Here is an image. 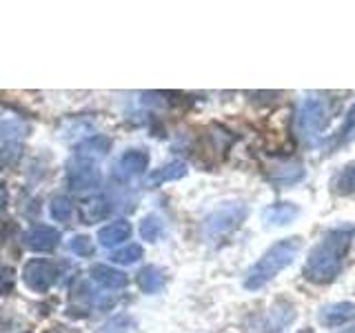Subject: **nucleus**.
<instances>
[{"mask_svg": "<svg viewBox=\"0 0 355 333\" xmlns=\"http://www.w3.org/2000/svg\"><path fill=\"white\" fill-rule=\"evenodd\" d=\"M353 240H355V225H351V222L331 227L306 255L302 266L304 280L313 284H329L336 280Z\"/></svg>", "mask_w": 355, "mask_h": 333, "instance_id": "f257e3e1", "label": "nucleus"}, {"mask_svg": "<svg viewBox=\"0 0 355 333\" xmlns=\"http://www.w3.org/2000/svg\"><path fill=\"white\" fill-rule=\"evenodd\" d=\"M300 249H302V238H297V236H288L271 244V247L260 255V260L247 271V275H244V282H242L244 289H247V291H258V289L275 280L284 269H288V266L295 262Z\"/></svg>", "mask_w": 355, "mask_h": 333, "instance_id": "f03ea898", "label": "nucleus"}, {"mask_svg": "<svg viewBox=\"0 0 355 333\" xmlns=\"http://www.w3.org/2000/svg\"><path fill=\"white\" fill-rule=\"evenodd\" d=\"M336 105L322 94H309L297 103L293 114V133L304 147H315L329 129Z\"/></svg>", "mask_w": 355, "mask_h": 333, "instance_id": "7ed1b4c3", "label": "nucleus"}, {"mask_svg": "<svg viewBox=\"0 0 355 333\" xmlns=\"http://www.w3.org/2000/svg\"><path fill=\"white\" fill-rule=\"evenodd\" d=\"M247 216H249V207L240 203V200H229V203L218 205L211 214H207L202 222L205 240L211 244L227 240L231 233H236L242 227Z\"/></svg>", "mask_w": 355, "mask_h": 333, "instance_id": "20e7f679", "label": "nucleus"}, {"mask_svg": "<svg viewBox=\"0 0 355 333\" xmlns=\"http://www.w3.org/2000/svg\"><path fill=\"white\" fill-rule=\"evenodd\" d=\"M27 138V122L11 111H0V166L14 164Z\"/></svg>", "mask_w": 355, "mask_h": 333, "instance_id": "39448f33", "label": "nucleus"}, {"mask_svg": "<svg viewBox=\"0 0 355 333\" xmlns=\"http://www.w3.org/2000/svg\"><path fill=\"white\" fill-rule=\"evenodd\" d=\"M60 269L58 264L44 258H33L22 266V282L33 293H47L58 282Z\"/></svg>", "mask_w": 355, "mask_h": 333, "instance_id": "423d86ee", "label": "nucleus"}, {"mask_svg": "<svg viewBox=\"0 0 355 333\" xmlns=\"http://www.w3.org/2000/svg\"><path fill=\"white\" fill-rule=\"evenodd\" d=\"M149 151L147 149H140V147H133L127 149L120 158L114 162V180L120 185H131L144 178L149 169Z\"/></svg>", "mask_w": 355, "mask_h": 333, "instance_id": "0eeeda50", "label": "nucleus"}, {"mask_svg": "<svg viewBox=\"0 0 355 333\" xmlns=\"http://www.w3.org/2000/svg\"><path fill=\"white\" fill-rule=\"evenodd\" d=\"M67 182H69L71 191L87 194V191H92V189L100 187V182H103V173H100L98 164L73 158L69 162V169H67Z\"/></svg>", "mask_w": 355, "mask_h": 333, "instance_id": "6e6552de", "label": "nucleus"}, {"mask_svg": "<svg viewBox=\"0 0 355 333\" xmlns=\"http://www.w3.org/2000/svg\"><path fill=\"white\" fill-rule=\"evenodd\" d=\"M22 244L29 251L51 253L60 244V231L51 225H33L22 233Z\"/></svg>", "mask_w": 355, "mask_h": 333, "instance_id": "1a4fd4ad", "label": "nucleus"}, {"mask_svg": "<svg viewBox=\"0 0 355 333\" xmlns=\"http://www.w3.org/2000/svg\"><path fill=\"white\" fill-rule=\"evenodd\" d=\"M295 320V307L288 300H275L262 320V333H282Z\"/></svg>", "mask_w": 355, "mask_h": 333, "instance_id": "9d476101", "label": "nucleus"}, {"mask_svg": "<svg viewBox=\"0 0 355 333\" xmlns=\"http://www.w3.org/2000/svg\"><path fill=\"white\" fill-rule=\"evenodd\" d=\"M269 178L277 187H291L304 178V164L297 158H277L269 164Z\"/></svg>", "mask_w": 355, "mask_h": 333, "instance_id": "9b49d317", "label": "nucleus"}, {"mask_svg": "<svg viewBox=\"0 0 355 333\" xmlns=\"http://www.w3.org/2000/svg\"><path fill=\"white\" fill-rule=\"evenodd\" d=\"M89 278H92L98 287L111 289V291H122V289L129 284V275L111 264H92Z\"/></svg>", "mask_w": 355, "mask_h": 333, "instance_id": "f8f14e48", "label": "nucleus"}, {"mask_svg": "<svg viewBox=\"0 0 355 333\" xmlns=\"http://www.w3.org/2000/svg\"><path fill=\"white\" fill-rule=\"evenodd\" d=\"M355 320V305L353 302H331L318 311V322L327 329H336Z\"/></svg>", "mask_w": 355, "mask_h": 333, "instance_id": "ddd939ff", "label": "nucleus"}, {"mask_svg": "<svg viewBox=\"0 0 355 333\" xmlns=\"http://www.w3.org/2000/svg\"><path fill=\"white\" fill-rule=\"evenodd\" d=\"M109 151H111V140L107 136H100V133H98V136H89V138H85L80 144H78L73 158L98 164L100 160L107 158Z\"/></svg>", "mask_w": 355, "mask_h": 333, "instance_id": "4468645a", "label": "nucleus"}, {"mask_svg": "<svg viewBox=\"0 0 355 333\" xmlns=\"http://www.w3.org/2000/svg\"><path fill=\"white\" fill-rule=\"evenodd\" d=\"M131 233H133L131 222L125 220V218H118V220L109 222V225L98 229V242H100V247L114 249V247H118V244H122L125 240H129Z\"/></svg>", "mask_w": 355, "mask_h": 333, "instance_id": "2eb2a0df", "label": "nucleus"}, {"mask_svg": "<svg viewBox=\"0 0 355 333\" xmlns=\"http://www.w3.org/2000/svg\"><path fill=\"white\" fill-rule=\"evenodd\" d=\"M189 173V166L187 162L182 160H169L164 162L160 166H155V169L147 176V180H144V185L155 189L160 185H166V182H175V180H182V178Z\"/></svg>", "mask_w": 355, "mask_h": 333, "instance_id": "dca6fc26", "label": "nucleus"}, {"mask_svg": "<svg viewBox=\"0 0 355 333\" xmlns=\"http://www.w3.org/2000/svg\"><path fill=\"white\" fill-rule=\"evenodd\" d=\"M136 282H138L142 293L153 296V293H160L166 287V282H169V273H166L158 264H147L138 271Z\"/></svg>", "mask_w": 355, "mask_h": 333, "instance_id": "f3484780", "label": "nucleus"}, {"mask_svg": "<svg viewBox=\"0 0 355 333\" xmlns=\"http://www.w3.org/2000/svg\"><path fill=\"white\" fill-rule=\"evenodd\" d=\"M111 214V200L103 194L87 196L80 203V220L85 225H96Z\"/></svg>", "mask_w": 355, "mask_h": 333, "instance_id": "a211bd4d", "label": "nucleus"}, {"mask_svg": "<svg viewBox=\"0 0 355 333\" xmlns=\"http://www.w3.org/2000/svg\"><path fill=\"white\" fill-rule=\"evenodd\" d=\"M300 216V209L293 203H273L262 211V220L271 227H284Z\"/></svg>", "mask_w": 355, "mask_h": 333, "instance_id": "6ab92c4d", "label": "nucleus"}, {"mask_svg": "<svg viewBox=\"0 0 355 333\" xmlns=\"http://www.w3.org/2000/svg\"><path fill=\"white\" fill-rule=\"evenodd\" d=\"M331 191L336 196H349L355 191V162L344 164L342 169H338L336 173L331 176L329 180Z\"/></svg>", "mask_w": 355, "mask_h": 333, "instance_id": "aec40b11", "label": "nucleus"}, {"mask_svg": "<svg viewBox=\"0 0 355 333\" xmlns=\"http://www.w3.org/2000/svg\"><path fill=\"white\" fill-rule=\"evenodd\" d=\"M355 138V105L347 111V116L342 120V127L336 131V136L329 140V151H336L344 144H349Z\"/></svg>", "mask_w": 355, "mask_h": 333, "instance_id": "412c9836", "label": "nucleus"}, {"mask_svg": "<svg viewBox=\"0 0 355 333\" xmlns=\"http://www.w3.org/2000/svg\"><path fill=\"white\" fill-rule=\"evenodd\" d=\"M49 216L55 222H69L71 216H73V203H71V198L64 196V194H55L49 200Z\"/></svg>", "mask_w": 355, "mask_h": 333, "instance_id": "4be33fe9", "label": "nucleus"}, {"mask_svg": "<svg viewBox=\"0 0 355 333\" xmlns=\"http://www.w3.org/2000/svg\"><path fill=\"white\" fill-rule=\"evenodd\" d=\"M140 238L142 240H147V242H158L160 236L164 233V222L160 216H155V214H147L142 220H140Z\"/></svg>", "mask_w": 355, "mask_h": 333, "instance_id": "5701e85b", "label": "nucleus"}, {"mask_svg": "<svg viewBox=\"0 0 355 333\" xmlns=\"http://www.w3.org/2000/svg\"><path fill=\"white\" fill-rule=\"evenodd\" d=\"M142 255H144V249L140 247V244L133 242V244H125V247H120L111 253V262L120 264V266H129V264L140 262Z\"/></svg>", "mask_w": 355, "mask_h": 333, "instance_id": "b1692460", "label": "nucleus"}, {"mask_svg": "<svg viewBox=\"0 0 355 333\" xmlns=\"http://www.w3.org/2000/svg\"><path fill=\"white\" fill-rule=\"evenodd\" d=\"M133 329H136V322H133L129 316H118L111 322H107L103 333H129Z\"/></svg>", "mask_w": 355, "mask_h": 333, "instance_id": "393cba45", "label": "nucleus"}, {"mask_svg": "<svg viewBox=\"0 0 355 333\" xmlns=\"http://www.w3.org/2000/svg\"><path fill=\"white\" fill-rule=\"evenodd\" d=\"M69 249L76 255H80V258H87V255L94 253V240L89 238V236H73L69 240Z\"/></svg>", "mask_w": 355, "mask_h": 333, "instance_id": "a878e982", "label": "nucleus"}, {"mask_svg": "<svg viewBox=\"0 0 355 333\" xmlns=\"http://www.w3.org/2000/svg\"><path fill=\"white\" fill-rule=\"evenodd\" d=\"M9 289H14V271L9 266L0 264V296H5Z\"/></svg>", "mask_w": 355, "mask_h": 333, "instance_id": "bb28decb", "label": "nucleus"}, {"mask_svg": "<svg viewBox=\"0 0 355 333\" xmlns=\"http://www.w3.org/2000/svg\"><path fill=\"white\" fill-rule=\"evenodd\" d=\"M51 333H73V331H71V329H62V327H55V329H53Z\"/></svg>", "mask_w": 355, "mask_h": 333, "instance_id": "cd10ccee", "label": "nucleus"}, {"mask_svg": "<svg viewBox=\"0 0 355 333\" xmlns=\"http://www.w3.org/2000/svg\"><path fill=\"white\" fill-rule=\"evenodd\" d=\"M297 333H315V331H313V329H311V327H304L302 331H297Z\"/></svg>", "mask_w": 355, "mask_h": 333, "instance_id": "c85d7f7f", "label": "nucleus"}, {"mask_svg": "<svg viewBox=\"0 0 355 333\" xmlns=\"http://www.w3.org/2000/svg\"><path fill=\"white\" fill-rule=\"evenodd\" d=\"M340 333H355V325H353V327H349V329H344V331H340Z\"/></svg>", "mask_w": 355, "mask_h": 333, "instance_id": "c756f323", "label": "nucleus"}]
</instances>
